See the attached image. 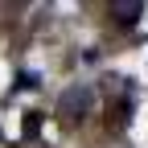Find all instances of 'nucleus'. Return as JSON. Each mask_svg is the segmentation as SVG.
I'll return each instance as SVG.
<instances>
[{"mask_svg": "<svg viewBox=\"0 0 148 148\" xmlns=\"http://www.w3.org/2000/svg\"><path fill=\"white\" fill-rule=\"evenodd\" d=\"M58 119L62 123H82L86 115H95V86L90 82H74L58 95Z\"/></svg>", "mask_w": 148, "mask_h": 148, "instance_id": "1", "label": "nucleus"}, {"mask_svg": "<svg viewBox=\"0 0 148 148\" xmlns=\"http://www.w3.org/2000/svg\"><path fill=\"white\" fill-rule=\"evenodd\" d=\"M107 16L115 25H136L140 16H144V0H111V4H107Z\"/></svg>", "mask_w": 148, "mask_h": 148, "instance_id": "2", "label": "nucleus"}]
</instances>
